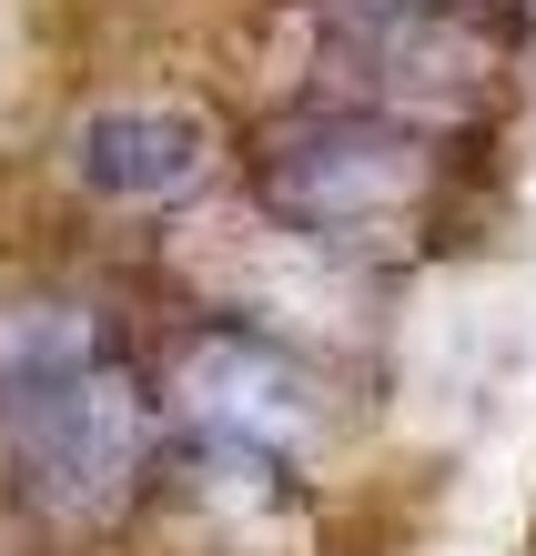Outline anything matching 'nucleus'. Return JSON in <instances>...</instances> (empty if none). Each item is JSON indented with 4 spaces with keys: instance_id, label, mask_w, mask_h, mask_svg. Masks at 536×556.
I'll return each mask as SVG.
<instances>
[{
    "instance_id": "obj_3",
    "label": "nucleus",
    "mask_w": 536,
    "mask_h": 556,
    "mask_svg": "<svg viewBox=\"0 0 536 556\" xmlns=\"http://www.w3.org/2000/svg\"><path fill=\"white\" fill-rule=\"evenodd\" d=\"M203 162H213V132H203V112H183V102H142V112L82 122V182L112 192V203H162V192L203 182Z\"/></svg>"
},
{
    "instance_id": "obj_1",
    "label": "nucleus",
    "mask_w": 536,
    "mask_h": 556,
    "mask_svg": "<svg viewBox=\"0 0 536 556\" xmlns=\"http://www.w3.org/2000/svg\"><path fill=\"white\" fill-rule=\"evenodd\" d=\"M0 455L11 485L61 527L122 506V485L142 476V395L91 314H0Z\"/></svg>"
},
{
    "instance_id": "obj_2",
    "label": "nucleus",
    "mask_w": 536,
    "mask_h": 556,
    "mask_svg": "<svg viewBox=\"0 0 536 556\" xmlns=\"http://www.w3.org/2000/svg\"><path fill=\"white\" fill-rule=\"evenodd\" d=\"M425 182V142H395V132H345V122H324V132H294L274 152V203L304 223V233H375L385 213H406Z\"/></svg>"
}]
</instances>
